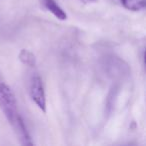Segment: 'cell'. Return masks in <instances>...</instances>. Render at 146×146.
I'll return each mask as SVG.
<instances>
[{
	"instance_id": "1",
	"label": "cell",
	"mask_w": 146,
	"mask_h": 146,
	"mask_svg": "<svg viewBox=\"0 0 146 146\" xmlns=\"http://www.w3.org/2000/svg\"><path fill=\"white\" fill-rule=\"evenodd\" d=\"M0 109L11 126H15L22 118L17 109V102L12 90L4 83H0Z\"/></svg>"
},
{
	"instance_id": "2",
	"label": "cell",
	"mask_w": 146,
	"mask_h": 146,
	"mask_svg": "<svg viewBox=\"0 0 146 146\" xmlns=\"http://www.w3.org/2000/svg\"><path fill=\"white\" fill-rule=\"evenodd\" d=\"M30 96L35 104L42 110V112H46V96H45L44 85L42 79L39 75H34L31 79L30 83Z\"/></svg>"
},
{
	"instance_id": "3",
	"label": "cell",
	"mask_w": 146,
	"mask_h": 146,
	"mask_svg": "<svg viewBox=\"0 0 146 146\" xmlns=\"http://www.w3.org/2000/svg\"><path fill=\"white\" fill-rule=\"evenodd\" d=\"M42 6L46 9L47 11L51 12L57 19L59 20H66L67 14L64 12L62 8L56 3L55 0H40Z\"/></svg>"
},
{
	"instance_id": "4",
	"label": "cell",
	"mask_w": 146,
	"mask_h": 146,
	"mask_svg": "<svg viewBox=\"0 0 146 146\" xmlns=\"http://www.w3.org/2000/svg\"><path fill=\"white\" fill-rule=\"evenodd\" d=\"M126 9L131 11H140L145 7L146 0H120Z\"/></svg>"
},
{
	"instance_id": "5",
	"label": "cell",
	"mask_w": 146,
	"mask_h": 146,
	"mask_svg": "<svg viewBox=\"0 0 146 146\" xmlns=\"http://www.w3.org/2000/svg\"><path fill=\"white\" fill-rule=\"evenodd\" d=\"M19 60L23 63L24 65H27L29 67H35L36 65V58L34 54L26 49H22L18 55Z\"/></svg>"
},
{
	"instance_id": "6",
	"label": "cell",
	"mask_w": 146,
	"mask_h": 146,
	"mask_svg": "<svg viewBox=\"0 0 146 146\" xmlns=\"http://www.w3.org/2000/svg\"><path fill=\"white\" fill-rule=\"evenodd\" d=\"M80 1H82V2H84V3H88V2H92L94 0H80Z\"/></svg>"
}]
</instances>
